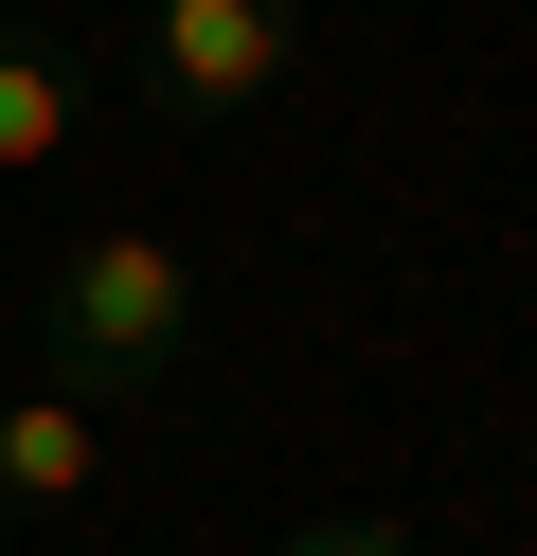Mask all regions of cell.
<instances>
[{
  "label": "cell",
  "instance_id": "cell-2",
  "mask_svg": "<svg viewBox=\"0 0 537 556\" xmlns=\"http://www.w3.org/2000/svg\"><path fill=\"white\" fill-rule=\"evenodd\" d=\"M143 54H162V109H251V90L286 73V0H162L143 18Z\"/></svg>",
  "mask_w": 537,
  "mask_h": 556
},
{
  "label": "cell",
  "instance_id": "cell-5",
  "mask_svg": "<svg viewBox=\"0 0 537 556\" xmlns=\"http://www.w3.org/2000/svg\"><path fill=\"white\" fill-rule=\"evenodd\" d=\"M269 556H412V520H305V539H269Z\"/></svg>",
  "mask_w": 537,
  "mask_h": 556
},
{
  "label": "cell",
  "instance_id": "cell-4",
  "mask_svg": "<svg viewBox=\"0 0 537 556\" xmlns=\"http://www.w3.org/2000/svg\"><path fill=\"white\" fill-rule=\"evenodd\" d=\"M72 144V54H36V37H0V180H36V162Z\"/></svg>",
  "mask_w": 537,
  "mask_h": 556
},
{
  "label": "cell",
  "instance_id": "cell-1",
  "mask_svg": "<svg viewBox=\"0 0 537 556\" xmlns=\"http://www.w3.org/2000/svg\"><path fill=\"white\" fill-rule=\"evenodd\" d=\"M36 341H54L72 395H143V377H179V341H197V269H179V233L107 216L54 252V288H36Z\"/></svg>",
  "mask_w": 537,
  "mask_h": 556
},
{
  "label": "cell",
  "instance_id": "cell-3",
  "mask_svg": "<svg viewBox=\"0 0 537 556\" xmlns=\"http://www.w3.org/2000/svg\"><path fill=\"white\" fill-rule=\"evenodd\" d=\"M90 484H107V413L72 395V377L54 395H0V503L54 520V503H90Z\"/></svg>",
  "mask_w": 537,
  "mask_h": 556
}]
</instances>
